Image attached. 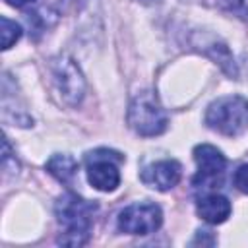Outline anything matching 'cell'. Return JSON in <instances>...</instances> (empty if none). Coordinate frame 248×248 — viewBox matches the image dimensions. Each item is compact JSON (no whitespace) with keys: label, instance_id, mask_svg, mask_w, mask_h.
Instances as JSON below:
<instances>
[{"label":"cell","instance_id":"cell-2","mask_svg":"<svg viewBox=\"0 0 248 248\" xmlns=\"http://www.w3.org/2000/svg\"><path fill=\"white\" fill-rule=\"evenodd\" d=\"M205 124L223 136L234 138L248 130V101L240 95H227L213 101L205 110Z\"/></svg>","mask_w":248,"mask_h":248},{"label":"cell","instance_id":"cell-9","mask_svg":"<svg viewBox=\"0 0 248 248\" xmlns=\"http://www.w3.org/2000/svg\"><path fill=\"white\" fill-rule=\"evenodd\" d=\"M231 202L223 196V194H217V192H203L198 202H196V211L198 215L211 223V225H219V223H225L231 215Z\"/></svg>","mask_w":248,"mask_h":248},{"label":"cell","instance_id":"cell-1","mask_svg":"<svg viewBox=\"0 0 248 248\" xmlns=\"http://www.w3.org/2000/svg\"><path fill=\"white\" fill-rule=\"evenodd\" d=\"M95 211L97 203L83 200L74 192H66L64 196H60L54 205L56 221L62 227L58 242L66 246H83L91 236Z\"/></svg>","mask_w":248,"mask_h":248},{"label":"cell","instance_id":"cell-15","mask_svg":"<svg viewBox=\"0 0 248 248\" xmlns=\"http://www.w3.org/2000/svg\"><path fill=\"white\" fill-rule=\"evenodd\" d=\"M138 2H141V4H153V2H159V0H138Z\"/></svg>","mask_w":248,"mask_h":248},{"label":"cell","instance_id":"cell-13","mask_svg":"<svg viewBox=\"0 0 248 248\" xmlns=\"http://www.w3.org/2000/svg\"><path fill=\"white\" fill-rule=\"evenodd\" d=\"M232 180H234V186H236L242 194H248V165L238 167Z\"/></svg>","mask_w":248,"mask_h":248},{"label":"cell","instance_id":"cell-4","mask_svg":"<svg viewBox=\"0 0 248 248\" xmlns=\"http://www.w3.org/2000/svg\"><path fill=\"white\" fill-rule=\"evenodd\" d=\"M120 163L124 155L112 149H95L85 155V172L89 184L99 192H112L120 184Z\"/></svg>","mask_w":248,"mask_h":248},{"label":"cell","instance_id":"cell-6","mask_svg":"<svg viewBox=\"0 0 248 248\" xmlns=\"http://www.w3.org/2000/svg\"><path fill=\"white\" fill-rule=\"evenodd\" d=\"M52 76L64 103H68L70 107H78L85 95V79L76 60L68 54L58 56L52 62Z\"/></svg>","mask_w":248,"mask_h":248},{"label":"cell","instance_id":"cell-12","mask_svg":"<svg viewBox=\"0 0 248 248\" xmlns=\"http://www.w3.org/2000/svg\"><path fill=\"white\" fill-rule=\"evenodd\" d=\"M0 21H2V50H8L14 43L19 41L23 31H21L19 23H16V21H12L8 17H2Z\"/></svg>","mask_w":248,"mask_h":248},{"label":"cell","instance_id":"cell-10","mask_svg":"<svg viewBox=\"0 0 248 248\" xmlns=\"http://www.w3.org/2000/svg\"><path fill=\"white\" fill-rule=\"evenodd\" d=\"M46 170L48 174H52L56 180L64 182V184H70L78 172V161L68 155V153H56L52 155L48 161H46Z\"/></svg>","mask_w":248,"mask_h":248},{"label":"cell","instance_id":"cell-5","mask_svg":"<svg viewBox=\"0 0 248 248\" xmlns=\"http://www.w3.org/2000/svg\"><path fill=\"white\" fill-rule=\"evenodd\" d=\"M161 223H163L161 207L149 202L132 203L124 207L116 219L118 231L126 234H151L161 227Z\"/></svg>","mask_w":248,"mask_h":248},{"label":"cell","instance_id":"cell-8","mask_svg":"<svg viewBox=\"0 0 248 248\" xmlns=\"http://www.w3.org/2000/svg\"><path fill=\"white\" fill-rule=\"evenodd\" d=\"M180 176H182V167L174 159H163V161L151 163L140 174V178L145 186L159 190V192H167V190L174 188L180 182Z\"/></svg>","mask_w":248,"mask_h":248},{"label":"cell","instance_id":"cell-7","mask_svg":"<svg viewBox=\"0 0 248 248\" xmlns=\"http://www.w3.org/2000/svg\"><path fill=\"white\" fill-rule=\"evenodd\" d=\"M194 159L198 163V174L194 176V186L202 188V192H211L223 180L227 169L225 155L217 147L209 143H202L194 147Z\"/></svg>","mask_w":248,"mask_h":248},{"label":"cell","instance_id":"cell-3","mask_svg":"<svg viewBox=\"0 0 248 248\" xmlns=\"http://www.w3.org/2000/svg\"><path fill=\"white\" fill-rule=\"evenodd\" d=\"M128 124L136 134L145 138L159 136L167 130L169 116L153 91H141L132 99L128 107Z\"/></svg>","mask_w":248,"mask_h":248},{"label":"cell","instance_id":"cell-14","mask_svg":"<svg viewBox=\"0 0 248 248\" xmlns=\"http://www.w3.org/2000/svg\"><path fill=\"white\" fill-rule=\"evenodd\" d=\"M10 6H14V8H25V6H31V4H35L37 0H6Z\"/></svg>","mask_w":248,"mask_h":248},{"label":"cell","instance_id":"cell-11","mask_svg":"<svg viewBox=\"0 0 248 248\" xmlns=\"http://www.w3.org/2000/svg\"><path fill=\"white\" fill-rule=\"evenodd\" d=\"M205 6H211V8H217V10H225V12H231L238 17H248V6L244 4V0H202Z\"/></svg>","mask_w":248,"mask_h":248}]
</instances>
